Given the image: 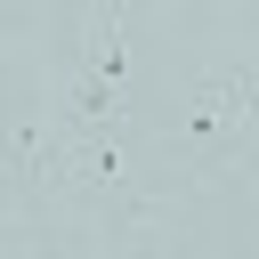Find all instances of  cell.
I'll list each match as a JSON object with an SVG mask.
<instances>
[{"label":"cell","mask_w":259,"mask_h":259,"mask_svg":"<svg viewBox=\"0 0 259 259\" xmlns=\"http://www.w3.org/2000/svg\"><path fill=\"white\" fill-rule=\"evenodd\" d=\"M251 121H259V73H251V65H210V73H194L186 121H178L186 146H227V138L251 130Z\"/></svg>","instance_id":"obj_1"},{"label":"cell","mask_w":259,"mask_h":259,"mask_svg":"<svg viewBox=\"0 0 259 259\" xmlns=\"http://www.w3.org/2000/svg\"><path fill=\"white\" fill-rule=\"evenodd\" d=\"M81 81H89V89H121V97H130V16H121V0H97V8H89Z\"/></svg>","instance_id":"obj_2"},{"label":"cell","mask_w":259,"mask_h":259,"mask_svg":"<svg viewBox=\"0 0 259 259\" xmlns=\"http://www.w3.org/2000/svg\"><path fill=\"white\" fill-rule=\"evenodd\" d=\"M0 202H8V194H0Z\"/></svg>","instance_id":"obj_3"}]
</instances>
